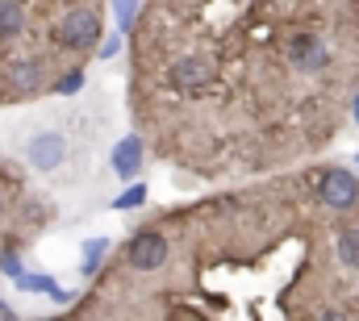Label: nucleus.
I'll return each instance as SVG.
<instances>
[{
    "label": "nucleus",
    "mask_w": 359,
    "mask_h": 321,
    "mask_svg": "<svg viewBox=\"0 0 359 321\" xmlns=\"http://www.w3.org/2000/svg\"><path fill=\"white\" fill-rule=\"evenodd\" d=\"M55 46H63V50H96L100 46V21H96V13L88 8H72L59 25H55Z\"/></svg>",
    "instance_id": "7ed1b4c3"
},
{
    "label": "nucleus",
    "mask_w": 359,
    "mask_h": 321,
    "mask_svg": "<svg viewBox=\"0 0 359 321\" xmlns=\"http://www.w3.org/2000/svg\"><path fill=\"white\" fill-rule=\"evenodd\" d=\"M25 159L34 163L38 171H55V167L67 163V138L59 130H42V134H34L25 142Z\"/></svg>",
    "instance_id": "20e7f679"
},
{
    "label": "nucleus",
    "mask_w": 359,
    "mask_h": 321,
    "mask_svg": "<svg viewBox=\"0 0 359 321\" xmlns=\"http://www.w3.org/2000/svg\"><path fill=\"white\" fill-rule=\"evenodd\" d=\"M25 34V0H0V42Z\"/></svg>",
    "instance_id": "6e6552de"
},
{
    "label": "nucleus",
    "mask_w": 359,
    "mask_h": 321,
    "mask_svg": "<svg viewBox=\"0 0 359 321\" xmlns=\"http://www.w3.org/2000/svg\"><path fill=\"white\" fill-rule=\"evenodd\" d=\"M121 50V38L113 34V38H100V46H96V59H113Z\"/></svg>",
    "instance_id": "2eb2a0df"
},
{
    "label": "nucleus",
    "mask_w": 359,
    "mask_h": 321,
    "mask_svg": "<svg viewBox=\"0 0 359 321\" xmlns=\"http://www.w3.org/2000/svg\"><path fill=\"white\" fill-rule=\"evenodd\" d=\"M313 188H318V196H322V205L330 213L359 209V179L347 167H322V171H313Z\"/></svg>",
    "instance_id": "f03ea898"
},
{
    "label": "nucleus",
    "mask_w": 359,
    "mask_h": 321,
    "mask_svg": "<svg viewBox=\"0 0 359 321\" xmlns=\"http://www.w3.org/2000/svg\"><path fill=\"white\" fill-rule=\"evenodd\" d=\"M355 163H359V155H355Z\"/></svg>",
    "instance_id": "6ab92c4d"
},
{
    "label": "nucleus",
    "mask_w": 359,
    "mask_h": 321,
    "mask_svg": "<svg viewBox=\"0 0 359 321\" xmlns=\"http://www.w3.org/2000/svg\"><path fill=\"white\" fill-rule=\"evenodd\" d=\"M8 92L13 96L42 92V67H38V59H13V67H8Z\"/></svg>",
    "instance_id": "423d86ee"
},
{
    "label": "nucleus",
    "mask_w": 359,
    "mask_h": 321,
    "mask_svg": "<svg viewBox=\"0 0 359 321\" xmlns=\"http://www.w3.org/2000/svg\"><path fill=\"white\" fill-rule=\"evenodd\" d=\"M351 117H355V121H359V96H355V104H351Z\"/></svg>",
    "instance_id": "f3484780"
},
{
    "label": "nucleus",
    "mask_w": 359,
    "mask_h": 321,
    "mask_svg": "<svg viewBox=\"0 0 359 321\" xmlns=\"http://www.w3.org/2000/svg\"><path fill=\"white\" fill-rule=\"evenodd\" d=\"M147 196H151V188H147V184H130V188H126L121 196H113V209H117V213L142 209V205H147Z\"/></svg>",
    "instance_id": "9b49d317"
},
{
    "label": "nucleus",
    "mask_w": 359,
    "mask_h": 321,
    "mask_svg": "<svg viewBox=\"0 0 359 321\" xmlns=\"http://www.w3.org/2000/svg\"><path fill=\"white\" fill-rule=\"evenodd\" d=\"M168 259H172V238H168L159 226L138 230L134 238L126 242V267H130L134 275H155V271L168 267Z\"/></svg>",
    "instance_id": "f257e3e1"
},
{
    "label": "nucleus",
    "mask_w": 359,
    "mask_h": 321,
    "mask_svg": "<svg viewBox=\"0 0 359 321\" xmlns=\"http://www.w3.org/2000/svg\"><path fill=\"white\" fill-rule=\"evenodd\" d=\"M0 317H13V309H8V305H4V301H0Z\"/></svg>",
    "instance_id": "dca6fc26"
},
{
    "label": "nucleus",
    "mask_w": 359,
    "mask_h": 321,
    "mask_svg": "<svg viewBox=\"0 0 359 321\" xmlns=\"http://www.w3.org/2000/svg\"><path fill=\"white\" fill-rule=\"evenodd\" d=\"M0 275H13V280L25 275V271H21V259H17L13 250H0Z\"/></svg>",
    "instance_id": "ddd939ff"
},
{
    "label": "nucleus",
    "mask_w": 359,
    "mask_h": 321,
    "mask_svg": "<svg viewBox=\"0 0 359 321\" xmlns=\"http://www.w3.org/2000/svg\"><path fill=\"white\" fill-rule=\"evenodd\" d=\"M142 163H147V142H142L138 134H126V138L109 151V167H113V175H121V179H134V175L142 171Z\"/></svg>",
    "instance_id": "39448f33"
},
{
    "label": "nucleus",
    "mask_w": 359,
    "mask_h": 321,
    "mask_svg": "<svg viewBox=\"0 0 359 321\" xmlns=\"http://www.w3.org/2000/svg\"><path fill=\"white\" fill-rule=\"evenodd\" d=\"M0 221H4V200H0Z\"/></svg>",
    "instance_id": "a211bd4d"
},
{
    "label": "nucleus",
    "mask_w": 359,
    "mask_h": 321,
    "mask_svg": "<svg viewBox=\"0 0 359 321\" xmlns=\"http://www.w3.org/2000/svg\"><path fill=\"white\" fill-rule=\"evenodd\" d=\"M113 250V242L109 238H88L84 242V263H80V271L84 275H96V267H100V259Z\"/></svg>",
    "instance_id": "9d476101"
},
{
    "label": "nucleus",
    "mask_w": 359,
    "mask_h": 321,
    "mask_svg": "<svg viewBox=\"0 0 359 321\" xmlns=\"http://www.w3.org/2000/svg\"><path fill=\"white\" fill-rule=\"evenodd\" d=\"M334 259L347 271H359V226H339L334 230Z\"/></svg>",
    "instance_id": "0eeeda50"
},
{
    "label": "nucleus",
    "mask_w": 359,
    "mask_h": 321,
    "mask_svg": "<svg viewBox=\"0 0 359 321\" xmlns=\"http://www.w3.org/2000/svg\"><path fill=\"white\" fill-rule=\"evenodd\" d=\"M113 13H117V29H130V21H134V0H113Z\"/></svg>",
    "instance_id": "4468645a"
},
{
    "label": "nucleus",
    "mask_w": 359,
    "mask_h": 321,
    "mask_svg": "<svg viewBox=\"0 0 359 321\" xmlns=\"http://www.w3.org/2000/svg\"><path fill=\"white\" fill-rule=\"evenodd\" d=\"M17 288H21V292H46V296H50V301H59V305H67V301H72V292H67V288H59L50 275H17Z\"/></svg>",
    "instance_id": "1a4fd4ad"
},
{
    "label": "nucleus",
    "mask_w": 359,
    "mask_h": 321,
    "mask_svg": "<svg viewBox=\"0 0 359 321\" xmlns=\"http://www.w3.org/2000/svg\"><path fill=\"white\" fill-rule=\"evenodd\" d=\"M80 88H84V71H67L63 80L55 83V92H59V96H72V92H80Z\"/></svg>",
    "instance_id": "f8f14e48"
}]
</instances>
